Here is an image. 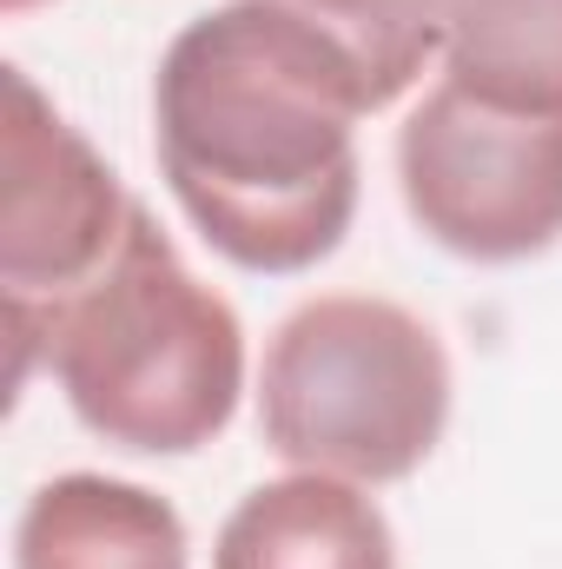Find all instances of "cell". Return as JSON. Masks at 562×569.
I'll use <instances>...</instances> for the list:
<instances>
[{"label":"cell","instance_id":"6da1fadb","mask_svg":"<svg viewBox=\"0 0 562 569\" xmlns=\"http://www.w3.org/2000/svg\"><path fill=\"white\" fill-rule=\"evenodd\" d=\"M364 113H384L364 60L279 0L199 13L152 73V152L179 212L219 259L265 279L344 246L364 192Z\"/></svg>","mask_w":562,"mask_h":569},{"label":"cell","instance_id":"7a4b0ae2","mask_svg":"<svg viewBox=\"0 0 562 569\" xmlns=\"http://www.w3.org/2000/svg\"><path fill=\"white\" fill-rule=\"evenodd\" d=\"M7 385L20 391L47 351L73 418L133 457H192L232 425L245 391V325L172 239L133 206L113 259L47 318L7 311Z\"/></svg>","mask_w":562,"mask_h":569},{"label":"cell","instance_id":"3957f363","mask_svg":"<svg viewBox=\"0 0 562 569\" xmlns=\"http://www.w3.org/2000/svg\"><path fill=\"white\" fill-rule=\"evenodd\" d=\"M450 358L418 311L331 291L284 318L259 371V430L291 470L404 483L443 443Z\"/></svg>","mask_w":562,"mask_h":569},{"label":"cell","instance_id":"277c9868","mask_svg":"<svg viewBox=\"0 0 562 569\" xmlns=\"http://www.w3.org/2000/svg\"><path fill=\"white\" fill-rule=\"evenodd\" d=\"M404 212L470 266H523L562 239V120L503 113L436 80L398 133Z\"/></svg>","mask_w":562,"mask_h":569},{"label":"cell","instance_id":"5b68a950","mask_svg":"<svg viewBox=\"0 0 562 569\" xmlns=\"http://www.w3.org/2000/svg\"><path fill=\"white\" fill-rule=\"evenodd\" d=\"M7 140H0V291L7 311L47 318L60 298L93 279L133 226L120 172L87 146V133L7 67Z\"/></svg>","mask_w":562,"mask_h":569},{"label":"cell","instance_id":"8992f818","mask_svg":"<svg viewBox=\"0 0 562 569\" xmlns=\"http://www.w3.org/2000/svg\"><path fill=\"white\" fill-rule=\"evenodd\" d=\"M212 569H398V537L364 483L291 470L225 517Z\"/></svg>","mask_w":562,"mask_h":569},{"label":"cell","instance_id":"52a82bcc","mask_svg":"<svg viewBox=\"0 0 562 569\" xmlns=\"http://www.w3.org/2000/svg\"><path fill=\"white\" fill-rule=\"evenodd\" d=\"M13 569H185V523L145 483L67 470L27 497Z\"/></svg>","mask_w":562,"mask_h":569},{"label":"cell","instance_id":"ba28073f","mask_svg":"<svg viewBox=\"0 0 562 569\" xmlns=\"http://www.w3.org/2000/svg\"><path fill=\"white\" fill-rule=\"evenodd\" d=\"M436 60L483 107L562 120V0H443Z\"/></svg>","mask_w":562,"mask_h":569},{"label":"cell","instance_id":"9c48e42d","mask_svg":"<svg viewBox=\"0 0 562 569\" xmlns=\"http://www.w3.org/2000/svg\"><path fill=\"white\" fill-rule=\"evenodd\" d=\"M291 13L331 27L371 73L378 100H404L423 60L443 47V0H279Z\"/></svg>","mask_w":562,"mask_h":569},{"label":"cell","instance_id":"30bf717a","mask_svg":"<svg viewBox=\"0 0 562 569\" xmlns=\"http://www.w3.org/2000/svg\"><path fill=\"white\" fill-rule=\"evenodd\" d=\"M27 7H40V0H0V13H27Z\"/></svg>","mask_w":562,"mask_h":569}]
</instances>
